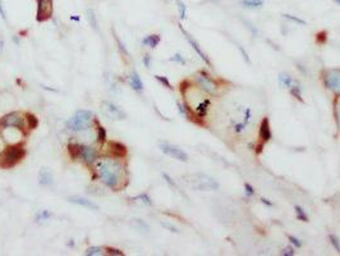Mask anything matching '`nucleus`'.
I'll return each mask as SVG.
<instances>
[{
	"label": "nucleus",
	"instance_id": "obj_39",
	"mask_svg": "<svg viewBox=\"0 0 340 256\" xmlns=\"http://www.w3.org/2000/svg\"><path fill=\"white\" fill-rule=\"evenodd\" d=\"M150 62H151V57H150V55H145V58H143V63H145V65L147 68H150V65H151Z\"/></svg>",
	"mask_w": 340,
	"mask_h": 256
},
{
	"label": "nucleus",
	"instance_id": "obj_8",
	"mask_svg": "<svg viewBox=\"0 0 340 256\" xmlns=\"http://www.w3.org/2000/svg\"><path fill=\"white\" fill-rule=\"evenodd\" d=\"M0 125L3 127H14L20 128V131L24 128V119L23 117L17 113V111H13V113H9V114L4 115L1 121H0Z\"/></svg>",
	"mask_w": 340,
	"mask_h": 256
},
{
	"label": "nucleus",
	"instance_id": "obj_15",
	"mask_svg": "<svg viewBox=\"0 0 340 256\" xmlns=\"http://www.w3.org/2000/svg\"><path fill=\"white\" fill-rule=\"evenodd\" d=\"M199 82H200V85H201V86L205 88L206 91L211 92V94H214V92H215L216 85L214 84L211 80H210L209 76H201V77H199Z\"/></svg>",
	"mask_w": 340,
	"mask_h": 256
},
{
	"label": "nucleus",
	"instance_id": "obj_22",
	"mask_svg": "<svg viewBox=\"0 0 340 256\" xmlns=\"http://www.w3.org/2000/svg\"><path fill=\"white\" fill-rule=\"evenodd\" d=\"M87 20L90 22V24L92 26L94 30H98V20H96V16H95V12L92 9L87 10Z\"/></svg>",
	"mask_w": 340,
	"mask_h": 256
},
{
	"label": "nucleus",
	"instance_id": "obj_29",
	"mask_svg": "<svg viewBox=\"0 0 340 256\" xmlns=\"http://www.w3.org/2000/svg\"><path fill=\"white\" fill-rule=\"evenodd\" d=\"M155 78L158 80L160 84H162L165 87H168V88H170L172 90V85H170V82H169V80L166 77H164V76H155Z\"/></svg>",
	"mask_w": 340,
	"mask_h": 256
},
{
	"label": "nucleus",
	"instance_id": "obj_3",
	"mask_svg": "<svg viewBox=\"0 0 340 256\" xmlns=\"http://www.w3.org/2000/svg\"><path fill=\"white\" fill-rule=\"evenodd\" d=\"M26 155L23 146H20V144H14V145H9L0 155V167L4 169L12 168L14 165L20 163L22 159Z\"/></svg>",
	"mask_w": 340,
	"mask_h": 256
},
{
	"label": "nucleus",
	"instance_id": "obj_30",
	"mask_svg": "<svg viewBox=\"0 0 340 256\" xmlns=\"http://www.w3.org/2000/svg\"><path fill=\"white\" fill-rule=\"evenodd\" d=\"M330 242L333 243V246L337 249V251L338 253H340V241H339V238H338L337 236H334V235H330Z\"/></svg>",
	"mask_w": 340,
	"mask_h": 256
},
{
	"label": "nucleus",
	"instance_id": "obj_43",
	"mask_svg": "<svg viewBox=\"0 0 340 256\" xmlns=\"http://www.w3.org/2000/svg\"><path fill=\"white\" fill-rule=\"evenodd\" d=\"M335 1H337V3H339V4H340V0H335Z\"/></svg>",
	"mask_w": 340,
	"mask_h": 256
},
{
	"label": "nucleus",
	"instance_id": "obj_37",
	"mask_svg": "<svg viewBox=\"0 0 340 256\" xmlns=\"http://www.w3.org/2000/svg\"><path fill=\"white\" fill-rule=\"evenodd\" d=\"M285 17L288 18V20H292V21H294V22H297V23L306 24V22H304L303 20H300V18H296V17H293V16H286V14H285Z\"/></svg>",
	"mask_w": 340,
	"mask_h": 256
},
{
	"label": "nucleus",
	"instance_id": "obj_16",
	"mask_svg": "<svg viewBox=\"0 0 340 256\" xmlns=\"http://www.w3.org/2000/svg\"><path fill=\"white\" fill-rule=\"evenodd\" d=\"M131 227H133V228H135L136 231H138L140 233H148V231H150V227L141 219H132Z\"/></svg>",
	"mask_w": 340,
	"mask_h": 256
},
{
	"label": "nucleus",
	"instance_id": "obj_21",
	"mask_svg": "<svg viewBox=\"0 0 340 256\" xmlns=\"http://www.w3.org/2000/svg\"><path fill=\"white\" fill-rule=\"evenodd\" d=\"M104 249H101V247H96V246H92V247H88L87 250H86V255L87 256H99V255H104Z\"/></svg>",
	"mask_w": 340,
	"mask_h": 256
},
{
	"label": "nucleus",
	"instance_id": "obj_9",
	"mask_svg": "<svg viewBox=\"0 0 340 256\" xmlns=\"http://www.w3.org/2000/svg\"><path fill=\"white\" fill-rule=\"evenodd\" d=\"M180 30H182V32H183V34H184L185 39H187V40H188V43H189V44H191V46L193 47V50H195L196 53H197V54H199V57L201 58V59H202V61L205 62V63L207 64V65H209V67H211V62H210L209 57H207V55H206L205 53H203V50H202V49H201V47H200L199 43H197V41H196L195 39H193V37L191 36V35H189V34H187V32H185V31L183 30L182 27H180Z\"/></svg>",
	"mask_w": 340,
	"mask_h": 256
},
{
	"label": "nucleus",
	"instance_id": "obj_14",
	"mask_svg": "<svg viewBox=\"0 0 340 256\" xmlns=\"http://www.w3.org/2000/svg\"><path fill=\"white\" fill-rule=\"evenodd\" d=\"M260 136L262 138L263 141H269L271 138V131H270V123L269 119L265 118L261 123V127H260Z\"/></svg>",
	"mask_w": 340,
	"mask_h": 256
},
{
	"label": "nucleus",
	"instance_id": "obj_19",
	"mask_svg": "<svg viewBox=\"0 0 340 256\" xmlns=\"http://www.w3.org/2000/svg\"><path fill=\"white\" fill-rule=\"evenodd\" d=\"M82 148H83V146L78 145V144H76V142H71V144L68 145V151H69V154H71L72 158L78 159L80 156H81Z\"/></svg>",
	"mask_w": 340,
	"mask_h": 256
},
{
	"label": "nucleus",
	"instance_id": "obj_4",
	"mask_svg": "<svg viewBox=\"0 0 340 256\" xmlns=\"http://www.w3.org/2000/svg\"><path fill=\"white\" fill-rule=\"evenodd\" d=\"M92 125V113L88 110H78L72 118L68 119L67 127L74 132L87 129Z\"/></svg>",
	"mask_w": 340,
	"mask_h": 256
},
{
	"label": "nucleus",
	"instance_id": "obj_24",
	"mask_svg": "<svg viewBox=\"0 0 340 256\" xmlns=\"http://www.w3.org/2000/svg\"><path fill=\"white\" fill-rule=\"evenodd\" d=\"M26 117H27L28 128H30V129H35V128L39 126V119H37L34 114H27Z\"/></svg>",
	"mask_w": 340,
	"mask_h": 256
},
{
	"label": "nucleus",
	"instance_id": "obj_28",
	"mask_svg": "<svg viewBox=\"0 0 340 256\" xmlns=\"http://www.w3.org/2000/svg\"><path fill=\"white\" fill-rule=\"evenodd\" d=\"M178 9L180 20H185V16H187V7H185V4L183 3L182 0H178Z\"/></svg>",
	"mask_w": 340,
	"mask_h": 256
},
{
	"label": "nucleus",
	"instance_id": "obj_2",
	"mask_svg": "<svg viewBox=\"0 0 340 256\" xmlns=\"http://www.w3.org/2000/svg\"><path fill=\"white\" fill-rule=\"evenodd\" d=\"M183 181L188 187L196 191H216L219 189V183L216 182L215 179L202 173L184 175Z\"/></svg>",
	"mask_w": 340,
	"mask_h": 256
},
{
	"label": "nucleus",
	"instance_id": "obj_34",
	"mask_svg": "<svg viewBox=\"0 0 340 256\" xmlns=\"http://www.w3.org/2000/svg\"><path fill=\"white\" fill-rule=\"evenodd\" d=\"M161 226L164 227V228L169 229L170 232H174V233L178 232V228H175L174 226H172V224H169V223H161Z\"/></svg>",
	"mask_w": 340,
	"mask_h": 256
},
{
	"label": "nucleus",
	"instance_id": "obj_1",
	"mask_svg": "<svg viewBox=\"0 0 340 256\" xmlns=\"http://www.w3.org/2000/svg\"><path fill=\"white\" fill-rule=\"evenodd\" d=\"M96 172L99 178L113 191H118L124 179V167L120 162L111 158L99 160L96 165Z\"/></svg>",
	"mask_w": 340,
	"mask_h": 256
},
{
	"label": "nucleus",
	"instance_id": "obj_36",
	"mask_svg": "<svg viewBox=\"0 0 340 256\" xmlns=\"http://www.w3.org/2000/svg\"><path fill=\"white\" fill-rule=\"evenodd\" d=\"M170 61H173V62H178V63H180V64H184V63H185L184 59H183V58L180 57V55H179V54H175L174 57H173L172 59H170Z\"/></svg>",
	"mask_w": 340,
	"mask_h": 256
},
{
	"label": "nucleus",
	"instance_id": "obj_38",
	"mask_svg": "<svg viewBox=\"0 0 340 256\" xmlns=\"http://www.w3.org/2000/svg\"><path fill=\"white\" fill-rule=\"evenodd\" d=\"M162 177H164V178H165V181H166V182L169 183V185H170V186H173V187H175V183L173 182V181H172V178H170V177H169V175L166 174V173H162Z\"/></svg>",
	"mask_w": 340,
	"mask_h": 256
},
{
	"label": "nucleus",
	"instance_id": "obj_33",
	"mask_svg": "<svg viewBox=\"0 0 340 256\" xmlns=\"http://www.w3.org/2000/svg\"><path fill=\"white\" fill-rule=\"evenodd\" d=\"M244 189H246V193L248 196L255 195V190H253V187L249 183H244Z\"/></svg>",
	"mask_w": 340,
	"mask_h": 256
},
{
	"label": "nucleus",
	"instance_id": "obj_35",
	"mask_svg": "<svg viewBox=\"0 0 340 256\" xmlns=\"http://www.w3.org/2000/svg\"><path fill=\"white\" fill-rule=\"evenodd\" d=\"M288 238H289V241H290V242L293 243V245H294V246H296V247H300V246H302V243H300V239H298V238H296V237H293V236H289V237H288Z\"/></svg>",
	"mask_w": 340,
	"mask_h": 256
},
{
	"label": "nucleus",
	"instance_id": "obj_40",
	"mask_svg": "<svg viewBox=\"0 0 340 256\" xmlns=\"http://www.w3.org/2000/svg\"><path fill=\"white\" fill-rule=\"evenodd\" d=\"M283 255H294L293 249H292V247H286V249H284Z\"/></svg>",
	"mask_w": 340,
	"mask_h": 256
},
{
	"label": "nucleus",
	"instance_id": "obj_27",
	"mask_svg": "<svg viewBox=\"0 0 340 256\" xmlns=\"http://www.w3.org/2000/svg\"><path fill=\"white\" fill-rule=\"evenodd\" d=\"M135 201H140V202H143L145 205H151L152 204V201H151V199L148 197V195H146V193H142V195H140V196H137V197H135Z\"/></svg>",
	"mask_w": 340,
	"mask_h": 256
},
{
	"label": "nucleus",
	"instance_id": "obj_20",
	"mask_svg": "<svg viewBox=\"0 0 340 256\" xmlns=\"http://www.w3.org/2000/svg\"><path fill=\"white\" fill-rule=\"evenodd\" d=\"M279 81H280V84L284 85L285 87L290 88V87H292V82H293V80H292V77H290L289 74L280 73V76H279Z\"/></svg>",
	"mask_w": 340,
	"mask_h": 256
},
{
	"label": "nucleus",
	"instance_id": "obj_26",
	"mask_svg": "<svg viewBox=\"0 0 340 256\" xmlns=\"http://www.w3.org/2000/svg\"><path fill=\"white\" fill-rule=\"evenodd\" d=\"M105 140H106V131H105V128L102 127V126H99L98 127V141L100 142V144H102V142H105Z\"/></svg>",
	"mask_w": 340,
	"mask_h": 256
},
{
	"label": "nucleus",
	"instance_id": "obj_7",
	"mask_svg": "<svg viewBox=\"0 0 340 256\" xmlns=\"http://www.w3.org/2000/svg\"><path fill=\"white\" fill-rule=\"evenodd\" d=\"M53 16V0H37V17L39 22H45Z\"/></svg>",
	"mask_w": 340,
	"mask_h": 256
},
{
	"label": "nucleus",
	"instance_id": "obj_41",
	"mask_svg": "<svg viewBox=\"0 0 340 256\" xmlns=\"http://www.w3.org/2000/svg\"><path fill=\"white\" fill-rule=\"evenodd\" d=\"M0 13H1L3 18H5V12H4V8H3V4H1V1H0Z\"/></svg>",
	"mask_w": 340,
	"mask_h": 256
},
{
	"label": "nucleus",
	"instance_id": "obj_12",
	"mask_svg": "<svg viewBox=\"0 0 340 256\" xmlns=\"http://www.w3.org/2000/svg\"><path fill=\"white\" fill-rule=\"evenodd\" d=\"M39 183L44 187H50L54 183V179H53V173L49 171L47 168H42L39 173Z\"/></svg>",
	"mask_w": 340,
	"mask_h": 256
},
{
	"label": "nucleus",
	"instance_id": "obj_31",
	"mask_svg": "<svg viewBox=\"0 0 340 256\" xmlns=\"http://www.w3.org/2000/svg\"><path fill=\"white\" fill-rule=\"evenodd\" d=\"M51 216V214L47 210H42V212H40L39 214H37V219L39 220H46L49 219Z\"/></svg>",
	"mask_w": 340,
	"mask_h": 256
},
{
	"label": "nucleus",
	"instance_id": "obj_5",
	"mask_svg": "<svg viewBox=\"0 0 340 256\" xmlns=\"http://www.w3.org/2000/svg\"><path fill=\"white\" fill-rule=\"evenodd\" d=\"M101 110L104 115H106L108 118L113 119V121H123L127 118V114L124 111L118 108L117 105L111 104L109 101H102L101 103Z\"/></svg>",
	"mask_w": 340,
	"mask_h": 256
},
{
	"label": "nucleus",
	"instance_id": "obj_17",
	"mask_svg": "<svg viewBox=\"0 0 340 256\" xmlns=\"http://www.w3.org/2000/svg\"><path fill=\"white\" fill-rule=\"evenodd\" d=\"M142 44L148 47H156L160 44V36H159V35H150V36H146L145 39L142 40Z\"/></svg>",
	"mask_w": 340,
	"mask_h": 256
},
{
	"label": "nucleus",
	"instance_id": "obj_32",
	"mask_svg": "<svg viewBox=\"0 0 340 256\" xmlns=\"http://www.w3.org/2000/svg\"><path fill=\"white\" fill-rule=\"evenodd\" d=\"M106 251H108L109 255H117V256L124 255V253H123V251H120V250H117V249H113V247H108V249H106Z\"/></svg>",
	"mask_w": 340,
	"mask_h": 256
},
{
	"label": "nucleus",
	"instance_id": "obj_18",
	"mask_svg": "<svg viewBox=\"0 0 340 256\" xmlns=\"http://www.w3.org/2000/svg\"><path fill=\"white\" fill-rule=\"evenodd\" d=\"M131 85L136 91H142V90H143V82H142L138 73H136V72H133V73L131 74Z\"/></svg>",
	"mask_w": 340,
	"mask_h": 256
},
{
	"label": "nucleus",
	"instance_id": "obj_6",
	"mask_svg": "<svg viewBox=\"0 0 340 256\" xmlns=\"http://www.w3.org/2000/svg\"><path fill=\"white\" fill-rule=\"evenodd\" d=\"M160 150L168 156H172L173 159H177L179 162H187L188 160V155L183 151L182 149H179L178 146L168 144V142H162L160 144Z\"/></svg>",
	"mask_w": 340,
	"mask_h": 256
},
{
	"label": "nucleus",
	"instance_id": "obj_25",
	"mask_svg": "<svg viewBox=\"0 0 340 256\" xmlns=\"http://www.w3.org/2000/svg\"><path fill=\"white\" fill-rule=\"evenodd\" d=\"M296 214L297 218L300 220H302V222H308V216H307L306 212H304L300 206H296Z\"/></svg>",
	"mask_w": 340,
	"mask_h": 256
},
{
	"label": "nucleus",
	"instance_id": "obj_13",
	"mask_svg": "<svg viewBox=\"0 0 340 256\" xmlns=\"http://www.w3.org/2000/svg\"><path fill=\"white\" fill-rule=\"evenodd\" d=\"M109 148H110L111 155L115 156V158H123L127 154V148H125L121 142L118 141H111L109 144Z\"/></svg>",
	"mask_w": 340,
	"mask_h": 256
},
{
	"label": "nucleus",
	"instance_id": "obj_11",
	"mask_svg": "<svg viewBox=\"0 0 340 256\" xmlns=\"http://www.w3.org/2000/svg\"><path fill=\"white\" fill-rule=\"evenodd\" d=\"M68 201L72 202V204H76V205H80V206H83V208H87V209L99 210V206L96 205L95 202H92L91 200L84 199V197H80V196H71V197L68 199Z\"/></svg>",
	"mask_w": 340,
	"mask_h": 256
},
{
	"label": "nucleus",
	"instance_id": "obj_23",
	"mask_svg": "<svg viewBox=\"0 0 340 256\" xmlns=\"http://www.w3.org/2000/svg\"><path fill=\"white\" fill-rule=\"evenodd\" d=\"M242 4L248 8H260L262 5V0H244Z\"/></svg>",
	"mask_w": 340,
	"mask_h": 256
},
{
	"label": "nucleus",
	"instance_id": "obj_10",
	"mask_svg": "<svg viewBox=\"0 0 340 256\" xmlns=\"http://www.w3.org/2000/svg\"><path fill=\"white\" fill-rule=\"evenodd\" d=\"M81 156L83 159V162L87 165H91L96 162L98 159V151L96 149L92 148V146H83L81 151Z\"/></svg>",
	"mask_w": 340,
	"mask_h": 256
},
{
	"label": "nucleus",
	"instance_id": "obj_42",
	"mask_svg": "<svg viewBox=\"0 0 340 256\" xmlns=\"http://www.w3.org/2000/svg\"><path fill=\"white\" fill-rule=\"evenodd\" d=\"M261 201H262L263 204H266V205H269V206H273V204H271V202H270V201H267L266 199H261Z\"/></svg>",
	"mask_w": 340,
	"mask_h": 256
}]
</instances>
